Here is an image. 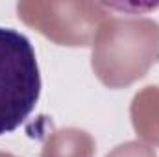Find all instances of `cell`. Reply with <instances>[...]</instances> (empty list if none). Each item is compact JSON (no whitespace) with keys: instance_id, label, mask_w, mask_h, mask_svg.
Returning a JSON list of instances; mask_svg holds the SVG:
<instances>
[{"instance_id":"1","label":"cell","mask_w":159,"mask_h":157,"mask_svg":"<svg viewBox=\"0 0 159 157\" xmlns=\"http://www.w3.org/2000/svg\"><path fill=\"white\" fill-rule=\"evenodd\" d=\"M41 74L30 39L0 26V135L15 131L39 102Z\"/></svg>"}]
</instances>
